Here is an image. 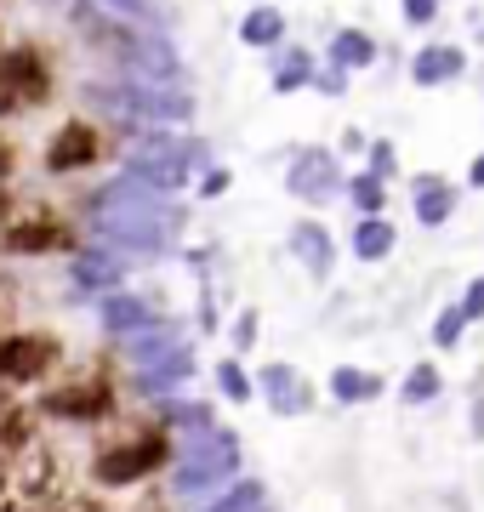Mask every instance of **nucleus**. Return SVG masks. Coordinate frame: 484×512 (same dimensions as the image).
<instances>
[{
  "instance_id": "obj_1",
  "label": "nucleus",
  "mask_w": 484,
  "mask_h": 512,
  "mask_svg": "<svg viewBox=\"0 0 484 512\" xmlns=\"http://www.w3.org/2000/svg\"><path fill=\"white\" fill-rule=\"evenodd\" d=\"M52 92L57 74L40 46H0V120L35 114L40 103H52Z\"/></svg>"
},
{
  "instance_id": "obj_2",
  "label": "nucleus",
  "mask_w": 484,
  "mask_h": 512,
  "mask_svg": "<svg viewBox=\"0 0 484 512\" xmlns=\"http://www.w3.org/2000/svg\"><path fill=\"white\" fill-rule=\"evenodd\" d=\"M166 427H143V433H126V439H114L97 450L92 461V478L103 490H126V484H143L149 473H160V461H166Z\"/></svg>"
},
{
  "instance_id": "obj_3",
  "label": "nucleus",
  "mask_w": 484,
  "mask_h": 512,
  "mask_svg": "<svg viewBox=\"0 0 484 512\" xmlns=\"http://www.w3.org/2000/svg\"><path fill=\"white\" fill-rule=\"evenodd\" d=\"M103 131L92 126V120H63V126L52 131V143H46V154H40V165L52 171V177H75V171H92L97 160H103Z\"/></svg>"
},
{
  "instance_id": "obj_4",
  "label": "nucleus",
  "mask_w": 484,
  "mask_h": 512,
  "mask_svg": "<svg viewBox=\"0 0 484 512\" xmlns=\"http://www.w3.org/2000/svg\"><path fill=\"white\" fill-rule=\"evenodd\" d=\"M0 228H6V251H63V245H69V222L63 217H52V211H12V217L0 222Z\"/></svg>"
},
{
  "instance_id": "obj_5",
  "label": "nucleus",
  "mask_w": 484,
  "mask_h": 512,
  "mask_svg": "<svg viewBox=\"0 0 484 512\" xmlns=\"http://www.w3.org/2000/svg\"><path fill=\"white\" fill-rule=\"evenodd\" d=\"M12 171H18V148H12V143H6V137H0V183H6Z\"/></svg>"
},
{
  "instance_id": "obj_6",
  "label": "nucleus",
  "mask_w": 484,
  "mask_h": 512,
  "mask_svg": "<svg viewBox=\"0 0 484 512\" xmlns=\"http://www.w3.org/2000/svg\"><path fill=\"white\" fill-rule=\"evenodd\" d=\"M12 211H18V194H12V188H6V183H0V222H6V217H12Z\"/></svg>"
}]
</instances>
